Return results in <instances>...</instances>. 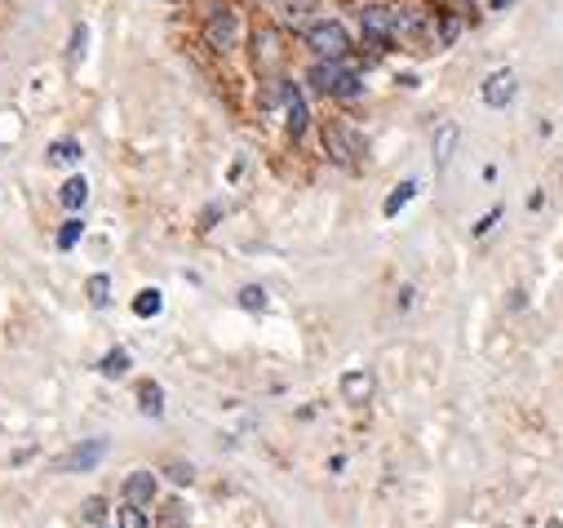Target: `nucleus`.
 Masks as SVG:
<instances>
[{
  "instance_id": "nucleus-7",
  "label": "nucleus",
  "mask_w": 563,
  "mask_h": 528,
  "mask_svg": "<svg viewBox=\"0 0 563 528\" xmlns=\"http://www.w3.org/2000/svg\"><path fill=\"white\" fill-rule=\"evenodd\" d=\"M103 457H107V440H85V444L67 448V453L54 462V471H58V475H80V471H94Z\"/></svg>"
},
{
  "instance_id": "nucleus-1",
  "label": "nucleus",
  "mask_w": 563,
  "mask_h": 528,
  "mask_svg": "<svg viewBox=\"0 0 563 528\" xmlns=\"http://www.w3.org/2000/svg\"><path fill=\"white\" fill-rule=\"evenodd\" d=\"M307 89L320 94V98H338V103H351L364 94V76L355 72L351 58H316L307 67Z\"/></svg>"
},
{
  "instance_id": "nucleus-28",
  "label": "nucleus",
  "mask_w": 563,
  "mask_h": 528,
  "mask_svg": "<svg viewBox=\"0 0 563 528\" xmlns=\"http://www.w3.org/2000/svg\"><path fill=\"white\" fill-rule=\"evenodd\" d=\"M169 475H173L178 484H191V466H182V462H173V466H169Z\"/></svg>"
},
{
  "instance_id": "nucleus-24",
  "label": "nucleus",
  "mask_w": 563,
  "mask_h": 528,
  "mask_svg": "<svg viewBox=\"0 0 563 528\" xmlns=\"http://www.w3.org/2000/svg\"><path fill=\"white\" fill-rule=\"evenodd\" d=\"M116 528H147V510L133 506V501H125L120 515H116Z\"/></svg>"
},
{
  "instance_id": "nucleus-8",
  "label": "nucleus",
  "mask_w": 563,
  "mask_h": 528,
  "mask_svg": "<svg viewBox=\"0 0 563 528\" xmlns=\"http://www.w3.org/2000/svg\"><path fill=\"white\" fill-rule=\"evenodd\" d=\"M324 151H329V160H338L342 169H355L360 142H355V134H351L342 120H333V125H324Z\"/></svg>"
},
{
  "instance_id": "nucleus-19",
  "label": "nucleus",
  "mask_w": 563,
  "mask_h": 528,
  "mask_svg": "<svg viewBox=\"0 0 563 528\" xmlns=\"http://www.w3.org/2000/svg\"><path fill=\"white\" fill-rule=\"evenodd\" d=\"M453 147H457V125H444V129L435 134V169H444V165H448Z\"/></svg>"
},
{
  "instance_id": "nucleus-31",
  "label": "nucleus",
  "mask_w": 563,
  "mask_h": 528,
  "mask_svg": "<svg viewBox=\"0 0 563 528\" xmlns=\"http://www.w3.org/2000/svg\"><path fill=\"white\" fill-rule=\"evenodd\" d=\"M444 5H475V0H444Z\"/></svg>"
},
{
  "instance_id": "nucleus-14",
  "label": "nucleus",
  "mask_w": 563,
  "mask_h": 528,
  "mask_svg": "<svg viewBox=\"0 0 563 528\" xmlns=\"http://www.w3.org/2000/svg\"><path fill=\"white\" fill-rule=\"evenodd\" d=\"M45 160H49V165H80V160H85V147H80L76 138H58V142H49Z\"/></svg>"
},
{
  "instance_id": "nucleus-16",
  "label": "nucleus",
  "mask_w": 563,
  "mask_h": 528,
  "mask_svg": "<svg viewBox=\"0 0 563 528\" xmlns=\"http://www.w3.org/2000/svg\"><path fill=\"white\" fill-rule=\"evenodd\" d=\"M80 235H85V218H80V213H67V222L58 226V235H54V244H58L63 253H72V249L80 244Z\"/></svg>"
},
{
  "instance_id": "nucleus-2",
  "label": "nucleus",
  "mask_w": 563,
  "mask_h": 528,
  "mask_svg": "<svg viewBox=\"0 0 563 528\" xmlns=\"http://www.w3.org/2000/svg\"><path fill=\"white\" fill-rule=\"evenodd\" d=\"M200 36L209 50L217 54H235L240 41H244V23H240V10L231 0H209L204 5V19H200Z\"/></svg>"
},
{
  "instance_id": "nucleus-15",
  "label": "nucleus",
  "mask_w": 563,
  "mask_h": 528,
  "mask_svg": "<svg viewBox=\"0 0 563 528\" xmlns=\"http://www.w3.org/2000/svg\"><path fill=\"white\" fill-rule=\"evenodd\" d=\"M111 289H116V285H111V276H107V272L89 276V280H85V298H89V307H98V311H103V307H111Z\"/></svg>"
},
{
  "instance_id": "nucleus-30",
  "label": "nucleus",
  "mask_w": 563,
  "mask_h": 528,
  "mask_svg": "<svg viewBox=\"0 0 563 528\" xmlns=\"http://www.w3.org/2000/svg\"><path fill=\"white\" fill-rule=\"evenodd\" d=\"M483 5H488V10H492V14H506V10H510V5H514V0H483Z\"/></svg>"
},
{
  "instance_id": "nucleus-11",
  "label": "nucleus",
  "mask_w": 563,
  "mask_h": 528,
  "mask_svg": "<svg viewBox=\"0 0 563 528\" xmlns=\"http://www.w3.org/2000/svg\"><path fill=\"white\" fill-rule=\"evenodd\" d=\"M58 204H63L67 213H85V204H89V178H85V173H72V178L58 187Z\"/></svg>"
},
{
  "instance_id": "nucleus-29",
  "label": "nucleus",
  "mask_w": 563,
  "mask_h": 528,
  "mask_svg": "<svg viewBox=\"0 0 563 528\" xmlns=\"http://www.w3.org/2000/svg\"><path fill=\"white\" fill-rule=\"evenodd\" d=\"M497 218H501V209H492V213H483V222L475 226V235H483V231H492V222H497Z\"/></svg>"
},
{
  "instance_id": "nucleus-4",
  "label": "nucleus",
  "mask_w": 563,
  "mask_h": 528,
  "mask_svg": "<svg viewBox=\"0 0 563 528\" xmlns=\"http://www.w3.org/2000/svg\"><path fill=\"white\" fill-rule=\"evenodd\" d=\"M395 45L399 50H435V10L395 5Z\"/></svg>"
},
{
  "instance_id": "nucleus-18",
  "label": "nucleus",
  "mask_w": 563,
  "mask_h": 528,
  "mask_svg": "<svg viewBox=\"0 0 563 528\" xmlns=\"http://www.w3.org/2000/svg\"><path fill=\"white\" fill-rule=\"evenodd\" d=\"M98 373H103V378H125V373H129V351H125V347L107 351V356L98 360Z\"/></svg>"
},
{
  "instance_id": "nucleus-10",
  "label": "nucleus",
  "mask_w": 563,
  "mask_h": 528,
  "mask_svg": "<svg viewBox=\"0 0 563 528\" xmlns=\"http://www.w3.org/2000/svg\"><path fill=\"white\" fill-rule=\"evenodd\" d=\"M483 103L488 107H510L514 103V94H519V76L510 72V67H501V72H492L488 80H483Z\"/></svg>"
},
{
  "instance_id": "nucleus-5",
  "label": "nucleus",
  "mask_w": 563,
  "mask_h": 528,
  "mask_svg": "<svg viewBox=\"0 0 563 528\" xmlns=\"http://www.w3.org/2000/svg\"><path fill=\"white\" fill-rule=\"evenodd\" d=\"M360 36L377 54L399 50L395 45V5H386V0H364V5H360Z\"/></svg>"
},
{
  "instance_id": "nucleus-22",
  "label": "nucleus",
  "mask_w": 563,
  "mask_h": 528,
  "mask_svg": "<svg viewBox=\"0 0 563 528\" xmlns=\"http://www.w3.org/2000/svg\"><path fill=\"white\" fill-rule=\"evenodd\" d=\"M235 302H240L244 311H266V289H262V285H244V289L235 294Z\"/></svg>"
},
{
  "instance_id": "nucleus-25",
  "label": "nucleus",
  "mask_w": 563,
  "mask_h": 528,
  "mask_svg": "<svg viewBox=\"0 0 563 528\" xmlns=\"http://www.w3.org/2000/svg\"><path fill=\"white\" fill-rule=\"evenodd\" d=\"M85 45H89V27L85 23H76L72 27V36H67V58L76 63V58H85Z\"/></svg>"
},
{
  "instance_id": "nucleus-27",
  "label": "nucleus",
  "mask_w": 563,
  "mask_h": 528,
  "mask_svg": "<svg viewBox=\"0 0 563 528\" xmlns=\"http://www.w3.org/2000/svg\"><path fill=\"white\" fill-rule=\"evenodd\" d=\"M342 391H346V395H369V378H360V373H351V378L342 382Z\"/></svg>"
},
{
  "instance_id": "nucleus-13",
  "label": "nucleus",
  "mask_w": 563,
  "mask_h": 528,
  "mask_svg": "<svg viewBox=\"0 0 563 528\" xmlns=\"http://www.w3.org/2000/svg\"><path fill=\"white\" fill-rule=\"evenodd\" d=\"M461 36V14L457 10H435V50H448Z\"/></svg>"
},
{
  "instance_id": "nucleus-12",
  "label": "nucleus",
  "mask_w": 563,
  "mask_h": 528,
  "mask_svg": "<svg viewBox=\"0 0 563 528\" xmlns=\"http://www.w3.org/2000/svg\"><path fill=\"white\" fill-rule=\"evenodd\" d=\"M125 501H133V506H151L156 501V475L151 471H133L129 479H125Z\"/></svg>"
},
{
  "instance_id": "nucleus-21",
  "label": "nucleus",
  "mask_w": 563,
  "mask_h": 528,
  "mask_svg": "<svg viewBox=\"0 0 563 528\" xmlns=\"http://www.w3.org/2000/svg\"><path fill=\"white\" fill-rule=\"evenodd\" d=\"M413 195H417V182H404L399 191H391V195H386V204H382V213H386V218H395V213H399V209H404V204H408Z\"/></svg>"
},
{
  "instance_id": "nucleus-20",
  "label": "nucleus",
  "mask_w": 563,
  "mask_h": 528,
  "mask_svg": "<svg viewBox=\"0 0 563 528\" xmlns=\"http://www.w3.org/2000/svg\"><path fill=\"white\" fill-rule=\"evenodd\" d=\"M138 409H142L147 417H160V413H164V391H160L156 382H147L142 395H138Z\"/></svg>"
},
{
  "instance_id": "nucleus-32",
  "label": "nucleus",
  "mask_w": 563,
  "mask_h": 528,
  "mask_svg": "<svg viewBox=\"0 0 563 528\" xmlns=\"http://www.w3.org/2000/svg\"><path fill=\"white\" fill-rule=\"evenodd\" d=\"M262 5H279V0H262Z\"/></svg>"
},
{
  "instance_id": "nucleus-3",
  "label": "nucleus",
  "mask_w": 563,
  "mask_h": 528,
  "mask_svg": "<svg viewBox=\"0 0 563 528\" xmlns=\"http://www.w3.org/2000/svg\"><path fill=\"white\" fill-rule=\"evenodd\" d=\"M302 45L311 50V58H351V50H355L342 19H311L302 27Z\"/></svg>"
},
{
  "instance_id": "nucleus-9",
  "label": "nucleus",
  "mask_w": 563,
  "mask_h": 528,
  "mask_svg": "<svg viewBox=\"0 0 563 528\" xmlns=\"http://www.w3.org/2000/svg\"><path fill=\"white\" fill-rule=\"evenodd\" d=\"M285 36H279L275 27H257L253 32V58H257V72H275L279 63H285V45H279Z\"/></svg>"
},
{
  "instance_id": "nucleus-23",
  "label": "nucleus",
  "mask_w": 563,
  "mask_h": 528,
  "mask_svg": "<svg viewBox=\"0 0 563 528\" xmlns=\"http://www.w3.org/2000/svg\"><path fill=\"white\" fill-rule=\"evenodd\" d=\"M182 524H186V506H182L178 497L164 501V506H160V528H182Z\"/></svg>"
},
{
  "instance_id": "nucleus-26",
  "label": "nucleus",
  "mask_w": 563,
  "mask_h": 528,
  "mask_svg": "<svg viewBox=\"0 0 563 528\" xmlns=\"http://www.w3.org/2000/svg\"><path fill=\"white\" fill-rule=\"evenodd\" d=\"M222 213H226V204H222V200H213V204H209V209H204V213H200V231H213V226H217V218H222Z\"/></svg>"
},
{
  "instance_id": "nucleus-6",
  "label": "nucleus",
  "mask_w": 563,
  "mask_h": 528,
  "mask_svg": "<svg viewBox=\"0 0 563 528\" xmlns=\"http://www.w3.org/2000/svg\"><path fill=\"white\" fill-rule=\"evenodd\" d=\"M285 129H289V138L293 142H302L307 138V129H311V107H307V89H302V80H293V76H285Z\"/></svg>"
},
{
  "instance_id": "nucleus-17",
  "label": "nucleus",
  "mask_w": 563,
  "mask_h": 528,
  "mask_svg": "<svg viewBox=\"0 0 563 528\" xmlns=\"http://www.w3.org/2000/svg\"><path fill=\"white\" fill-rule=\"evenodd\" d=\"M164 311V294L160 289H142L138 298H133V316H142V320H156Z\"/></svg>"
}]
</instances>
